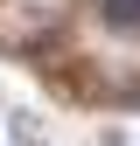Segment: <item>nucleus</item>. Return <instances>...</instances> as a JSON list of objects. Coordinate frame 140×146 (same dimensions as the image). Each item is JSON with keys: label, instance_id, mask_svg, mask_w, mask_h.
Wrapping results in <instances>:
<instances>
[{"label": "nucleus", "instance_id": "1", "mask_svg": "<svg viewBox=\"0 0 140 146\" xmlns=\"http://www.w3.org/2000/svg\"><path fill=\"white\" fill-rule=\"evenodd\" d=\"M105 21L112 28H140V0H105Z\"/></svg>", "mask_w": 140, "mask_h": 146}, {"label": "nucleus", "instance_id": "2", "mask_svg": "<svg viewBox=\"0 0 140 146\" xmlns=\"http://www.w3.org/2000/svg\"><path fill=\"white\" fill-rule=\"evenodd\" d=\"M126 98H133V104H140V90H126Z\"/></svg>", "mask_w": 140, "mask_h": 146}]
</instances>
